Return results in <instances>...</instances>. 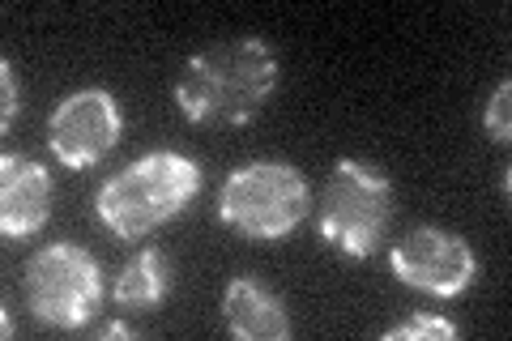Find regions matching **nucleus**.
Returning a JSON list of instances; mask_svg holds the SVG:
<instances>
[{"label": "nucleus", "mask_w": 512, "mask_h": 341, "mask_svg": "<svg viewBox=\"0 0 512 341\" xmlns=\"http://www.w3.org/2000/svg\"><path fill=\"white\" fill-rule=\"evenodd\" d=\"M278 90V56L261 39H218L184 60L175 103L188 124L239 128L256 120Z\"/></svg>", "instance_id": "1"}, {"label": "nucleus", "mask_w": 512, "mask_h": 341, "mask_svg": "<svg viewBox=\"0 0 512 341\" xmlns=\"http://www.w3.org/2000/svg\"><path fill=\"white\" fill-rule=\"evenodd\" d=\"M201 192V167L175 150H154L141 154L137 162H128L120 175L99 188L94 209L99 222L120 239H141L167 226L175 214L197 201Z\"/></svg>", "instance_id": "2"}, {"label": "nucleus", "mask_w": 512, "mask_h": 341, "mask_svg": "<svg viewBox=\"0 0 512 341\" xmlns=\"http://www.w3.org/2000/svg\"><path fill=\"white\" fill-rule=\"evenodd\" d=\"M308 209H312V188L291 162H248V167H235L218 197L222 226H231L235 235L256 243H274L282 235H291L308 218Z\"/></svg>", "instance_id": "3"}, {"label": "nucleus", "mask_w": 512, "mask_h": 341, "mask_svg": "<svg viewBox=\"0 0 512 341\" xmlns=\"http://www.w3.org/2000/svg\"><path fill=\"white\" fill-rule=\"evenodd\" d=\"M393 218V184L389 175L367 167L359 158H338L329 171L325 197H320L316 231L329 248H338L342 256H372L380 248L384 231Z\"/></svg>", "instance_id": "4"}, {"label": "nucleus", "mask_w": 512, "mask_h": 341, "mask_svg": "<svg viewBox=\"0 0 512 341\" xmlns=\"http://www.w3.org/2000/svg\"><path fill=\"white\" fill-rule=\"evenodd\" d=\"M22 303L47 329H82L103 303V269L82 243H43L22 269Z\"/></svg>", "instance_id": "5"}, {"label": "nucleus", "mask_w": 512, "mask_h": 341, "mask_svg": "<svg viewBox=\"0 0 512 341\" xmlns=\"http://www.w3.org/2000/svg\"><path fill=\"white\" fill-rule=\"evenodd\" d=\"M124 133V111L116 103V94L103 86L73 90L56 103V111L47 116V145L60 167L69 171H90L116 150V141Z\"/></svg>", "instance_id": "6"}, {"label": "nucleus", "mask_w": 512, "mask_h": 341, "mask_svg": "<svg viewBox=\"0 0 512 341\" xmlns=\"http://www.w3.org/2000/svg\"><path fill=\"white\" fill-rule=\"evenodd\" d=\"M389 269L410 290H423V295L436 299H457L474 282L478 256L466 239L444 231V226H414L406 239H397Z\"/></svg>", "instance_id": "7"}, {"label": "nucleus", "mask_w": 512, "mask_h": 341, "mask_svg": "<svg viewBox=\"0 0 512 341\" xmlns=\"http://www.w3.org/2000/svg\"><path fill=\"white\" fill-rule=\"evenodd\" d=\"M52 214V175L35 158H0V231L5 239H30Z\"/></svg>", "instance_id": "8"}, {"label": "nucleus", "mask_w": 512, "mask_h": 341, "mask_svg": "<svg viewBox=\"0 0 512 341\" xmlns=\"http://www.w3.org/2000/svg\"><path fill=\"white\" fill-rule=\"evenodd\" d=\"M222 316H227L231 337L244 341H282L291 337V316H286L282 299L269 286L252 278H235L222 299Z\"/></svg>", "instance_id": "9"}, {"label": "nucleus", "mask_w": 512, "mask_h": 341, "mask_svg": "<svg viewBox=\"0 0 512 341\" xmlns=\"http://www.w3.org/2000/svg\"><path fill=\"white\" fill-rule=\"evenodd\" d=\"M171 261L163 248H141L133 261L120 269L116 286H111V299H116L120 312H154L158 303L171 295Z\"/></svg>", "instance_id": "10"}, {"label": "nucleus", "mask_w": 512, "mask_h": 341, "mask_svg": "<svg viewBox=\"0 0 512 341\" xmlns=\"http://www.w3.org/2000/svg\"><path fill=\"white\" fill-rule=\"evenodd\" d=\"M380 337L384 341H448V337H457V324L444 316L414 312L406 324H393V329H384Z\"/></svg>", "instance_id": "11"}, {"label": "nucleus", "mask_w": 512, "mask_h": 341, "mask_svg": "<svg viewBox=\"0 0 512 341\" xmlns=\"http://www.w3.org/2000/svg\"><path fill=\"white\" fill-rule=\"evenodd\" d=\"M508 103H512V81H500L495 94L487 99V111H483V128L491 141H508L512 137V116H508Z\"/></svg>", "instance_id": "12"}, {"label": "nucleus", "mask_w": 512, "mask_h": 341, "mask_svg": "<svg viewBox=\"0 0 512 341\" xmlns=\"http://www.w3.org/2000/svg\"><path fill=\"white\" fill-rule=\"evenodd\" d=\"M0 90H5V103H0V124H13V116L22 111V90H18V73H13L9 60H0Z\"/></svg>", "instance_id": "13"}, {"label": "nucleus", "mask_w": 512, "mask_h": 341, "mask_svg": "<svg viewBox=\"0 0 512 341\" xmlns=\"http://www.w3.org/2000/svg\"><path fill=\"white\" fill-rule=\"evenodd\" d=\"M99 337H133V329H128L124 320H107L103 329H99Z\"/></svg>", "instance_id": "14"}]
</instances>
